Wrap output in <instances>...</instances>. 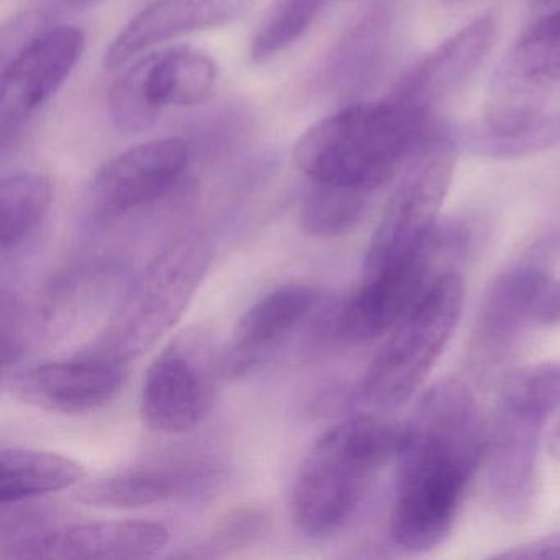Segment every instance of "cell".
<instances>
[{"label": "cell", "instance_id": "obj_1", "mask_svg": "<svg viewBox=\"0 0 560 560\" xmlns=\"http://www.w3.org/2000/svg\"><path fill=\"white\" fill-rule=\"evenodd\" d=\"M485 441L477 399L460 380H442L419 398L399 428L389 520L396 549L424 553L447 539L480 470Z\"/></svg>", "mask_w": 560, "mask_h": 560}, {"label": "cell", "instance_id": "obj_2", "mask_svg": "<svg viewBox=\"0 0 560 560\" xmlns=\"http://www.w3.org/2000/svg\"><path fill=\"white\" fill-rule=\"evenodd\" d=\"M435 130L432 114L395 97L357 103L306 130L294 160L311 183L375 195Z\"/></svg>", "mask_w": 560, "mask_h": 560}, {"label": "cell", "instance_id": "obj_3", "mask_svg": "<svg viewBox=\"0 0 560 560\" xmlns=\"http://www.w3.org/2000/svg\"><path fill=\"white\" fill-rule=\"evenodd\" d=\"M399 428L359 415L330 428L304 458L293 487V521L304 536L324 537L349 523L373 478L396 457Z\"/></svg>", "mask_w": 560, "mask_h": 560}, {"label": "cell", "instance_id": "obj_4", "mask_svg": "<svg viewBox=\"0 0 560 560\" xmlns=\"http://www.w3.org/2000/svg\"><path fill=\"white\" fill-rule=\"evenodd\" d=\"M468 247L470 229L464 222H439L418 252L365 275L353 293L332 304L320 317L317 340L365 346L392 332L439 278L457 271Z\"/></svg>", "mask_w": 560, "mask_h": 560}, {"label": "cell", "instance_id": "obj_5", "mask_svg": "<svg viewBox=\"0 0 560 560\" xmlns=\"http://www.w3.org/2000/svg\"><path fill=\"white\" fill-rule=\"evenodd\" d=\"M212 261L202 235L166 245L133 280L90 353L129 363L165 336L191 303Z\"/></svg>", "mask_w": 560, "mask_h": 560}, {"label": "cell", "instance_id": "obj_6", "mask_svg": "<svg viewBox=\"0 0 560 560\" xmlns=\"http://www.w3.org/2000/svg\"><path fill=\"white\" fill-rule=\"evenodd\" d=\"M464 303L460 275L452 271L439 278L389 332L360 386L363 401L376 409H396L408 402L441 359Z\"/></svg>", "mask_w": 560, "mask_h": 560}, {"label": "cell", "instance_id": "obj_7", "mask_svg": "<svg viewBox=\"0 0 560 560\" xmlns=\"http://www.w3.org/2000/svg\"><path fill=\"white\" fill-rule=\"evenodd\" d=\"M455 160V140L442 129L435 130L409 160L373 232L363 265L365 275L405 260L431 237L451 189Z\"/></svg>", "mask_w": 560, "mask_h": 560}, {"label": "cell", "instance_id": "obj_8", "mask_svg": "<svg viewBox=\"0 0 560 560\" xmlns=\"http://www.w3.org/2000/svg\"><path fill=\"white\" fill-rule=\"evenodd\" d=\"M560 81V9L520 35L491 77L483 127L494 136H520L539 126L547 96Z\"/></svg>", "mask_w": 560, "mask_h": 560}, {"label": "cell", "instance_id": "obj_9", "mask_svg": "<svg viewBox=\"0 0 560 560\" xmlns=\"http://www.w3.org/2000/svg\"><path fill=\"white\" fill-rule=\"evenodd\" d=\"M218 80V65L205 51L189 47L155 51L124 71L110 86V122L124 133L143 132L168 107L206 103Z\"/></svg>", "mask_w": 560, "mask_h": 560}, {"label": "cell", "instance_id": "obj_10", "mask_svg": "<svg viewBox=\"0 0 560 560\" xmlns=\"http://www.w3.org/2000/svg\"><path fill=\"white\" fill-rule=\"evenodd\" d=\"M219 357L205 337L191 334L170 343L147 372L140 415L152 431L183 434L205 421L214 399Z\"/></svg>", "mask_w": 560, "mask_h": 560}, {"label": "cell", "instance_id": "obj_11", "mask_svg": "<svg viewBox=\"0 0 560 560\" xmlns=\"http://www.w3.org/2000/svg\"><path fill=\"white\" fill-rule=\"evenodd\" d=\"M547 419L533 409L498 401L480 468L488 501L506 523H526L533 514L537 452Z\"/></svg>", "mask_w": 560, "mask_h": 560}, {"label": "cell", "instance_id": "obj_12", "mask_svg": "<svg viewBox=\"0 0 560 560\" xmlns=\"http://www.w3.org/2000/svg\"><path fill=\"white\" fill-rule=\"evenodd\" d=\"M80 27L60 25L32 38L2 71L0 143L8 150L35 114L63 86L83 57Z\"/></svg>", "mask_w": 560, "mask_h": 560}, {"label": "cell", "instance_id": "obj_13", "mask_svg": "<svg viewBox=\"0 0 560 560\" xmlns=\"http://www.w3.org/2000/svg\"><path fill=\"white\" fill-rule=\"evenodd\" d=\"M191 149L179 137L140 143L104 163L88 191L96 219H113L147 208L173 191L188 172Z\"/></svg>", "mask_w": 560, "mask_h": 560}, {"label": "cell", "instance_id": "obj_14", "mask_svg": "<svg viewBox=\"0 0 560 560\" xmlns=\"http://www.w3.org/2000/svg\"><path fill=\"white\" fill-rule=\"evenodd\" d=\"M122 360L83 352L73 359L18 370L8 380L12 396L57 415H90L113 402L126 386Z\"/></svg>", "mask_w": 560, "mask_h": 560}, {"label": "cell", "instance_id": "obj_15", "mask_svg": "<svg viewBox=\"0 0 560 560\" xmlns=\"http://www.w3.org/2000/svg\"><path fill=\"white\" fill-rule=\"evenodd\" d=\"M170 530L149 520L50 524L37 533L2 544V557L21 559L136 560L155 557Z\"/></svg>", "mask_w": 560, "mask_h": 560}, {"label": "cell", "instance_id": "obj_16", "mask_svg": "<svg viewBox=\"0 0 560 560\" xmlns=\"http://www.w3.org/2000/svg\"><path fill=\"white\" fill-rule=\"evenodd\" d=\"M224 480L219 465L202 460L153 462L124 468L81 485L77 500L88 506L140 510L205 497Z\"/></svg>", "mask_w": 560, "mask_h": 560}, {"label": "cell", "instance_id": "obj_17", "mask_svg": "<svg viewBox=\"0 0 560 560\" xmlns=\"http://www.w3.org/2000/svg\"><path fill=\"white\" fill-rule=\"evenodd\" d=\"M497 34L494 15H478L415 65L389 96L434 116L485 63Z\"/></svg>", "mask_w": 560, "mask_h": 560}, {"label": "cell", "instance_id": "obj_18", "mask_svg": "<svg viewBox=\"0 0 560 560\" xmlns=\"http://www.w3.org/2000/svg\"><path fill=\"white\" fill-rule=\"evenodd\" d=\"M260 0H155L114 38L104 67L117 70L142 51L196 32L225 27L247 18Z\"/></svg>", "mask_w": 560, "mask_h": 560}, {"label": "cell", "instance_id": "obj_19", "mask_svg": "<svg viewBox=\"0 0 560 560\" xmlns=\"http://www.w3.org/2000/svg\"><path fill=\"white\" fill-rule=\"evenodd\" d=\"M317 301L319 291L300 283L284 284L260 298L241 317L219 355L222 378H241L258 369L311 316Z\"/></svg>", "mask_w": 560, "mask_h": 560}, {"label": "cell", "instance_id": "obj_20", "mask_svg": "<svg viewBox=\"0 0 560 560\" xmlns=\"http://www.w3.org/2000/svg\"><path fill=\"white\" fill-rule=\"evenodd\" d=\"M559 281L536 264L508 268L491 284L478 314L485 342L504 346L533 324H557Z\"/></svg>", "mask_w": 560, "mask_h": 560}, {"label": "cell", "instance_id": "obj_21", "mask_svg": "<svg viewBox=\"0 0 560 560\" xmlns=\"http://www.w3.org/2000/svg\"><path fill=\"white\" fill-rule=\"evenodd\" d=\"M84 477L83 465L65 455L28 447H2L0 451L2 506L58 493L80 485Z\"/></svg>", "mask_w": 560, "mask_h": 560}, {"label": "cell", "instance_id": "obj_22", "mask_svg": "<svg viewBox=\"0 0 560 560\" xmlns=\"http://www.w3.org/2000/svg\"><path fill=\"white\" fill-rule=\"evenodd\" d=\"M54 201V185L44 173L19 172L0 182V245L18 250L40 228Z\"/></svg>", "mask_w": 560, "mask_h": 560}, {"label": "cell", "instance_id": "obj_23", "mask_svg": "<svg viewBox=\"0 0 560 560\" xmlns=\"http://www.w3.org/2000/svg\"><path fill=\"white\" fill-rule=\"evenodd\" d=\"M372 198L369 192L311 183L301 209V228L313 237H340L362 222Z\"/></svg>", "mask_w": 560, "mask_h": 560}, {"label": "cell", "instance_id": "obj_24", "mask_svg": "<svg viewBox=\"0 0 560 560\" xmlns=\"http://www.w3.org/2000/svg\"><path fill=\"white\" fill-rule=\"evenodd\" d=\"M270 514L254 504L222 514L191 546L176 553L185 559H215L248 549L270 529Z\"/></svg>", "mask_w": 560, "mask_h": 560}, {"label": "cell", "instance_id": "obj_25", "mask_svg": "<svg viewBox=\"0 0 560 560\" xmlns=\"http://www.w3.org/2000/svg\"><path fill=\"white\" fill-rule=\"evenodd\" d=\"M329 0H275L250 48L254 63L265 65L296 44Z\"/></svg>", "mask_w": 560, "mask_h": 560}, {"label": "cell", "instance_id": "obj_26", "mask_svg": "<svg viewBox=\"0 0 560 560\" xmlns=\"http://www.w3.org/2000/svg\"><path fill=\"white\" fill-rule=\"evenodd\" d=\"M382 14H373L363 21L349 38L340 45L334 55L332 63L327 67L326 81L336 88H352L370 70V65L378 57L383 38Z\"/></svg>", "mask_w": 560, "mask_h": 560}, {"label": "cell", "instance_id": "obj_27", "mask_svg": "<svg viewBox=\"0 0 560 560\" xmlns=\"http://www.w3.org/2000/svg\"><path fill=\"white\" fill-rule=\"evenodd\" d=\"M465 145L471 153L487 159H521L542 152L560 142V117L549 116L533 132L517 137H500L477 127L465 133Z\"/></svg>", "mask_w": 560, "mask_h": 560}, {"label": "cell", "instance_id": "obj_28", "mask_svg": "<svg viewBox=\"0 0 560 560\" xmlns=\"http://www.w3.org/2000/svg\"><path fill=\"white\" fill-rule=\"evenodd\" d=\"M494 559H553L560 560V533L549 534V536L537 537V539L527 540V542L517 544L503 552L494 553Z\"/></svg>", "mask_w": 560, "mask_h": 560}, {"label": "cell", "instance_id": "obj_29", "mask_svg": "<svg viewBox=\"0 0 560 560\" xmlns=\"http://www.w3.org/2000/svg\"><path fill=\"white\" fill-rule=\"evenodd\" d=\"M549 454L560 462V415L549 435Z\"/></svg>", "mask_w": 560, "mask_h": 560}, {"label": "cell", "instance_id": "obj_30", "mask_svg": "<svg viewBox=\"0 0 560 560\" xmlns=\"http://www.w3.org/2000/svg\"><path fill=\"white\" fill-rule=\"evenodd\" d=\"M68 4L81 5L90 4V2H96V0H67Z\"/></svg>", "mask_w": 560, "mask_h": 560}, {"label": "cell", "instance_id": "obj_31", "mask_svg": "<svg viewBox=\"0 0 560 560\" xmlns=\"http://www.w3.org/2000/svg\"><path fill=\"white\" fill-rule=\"evenodd\" d=\"M559 320H560V281H559Z\"/></svg>", "mask_w": 560, "mask_h": 560}, {"label": "cell", "instance_id": "obj_32", "mask_svg": "<svg viewBox=\"0 0 560 560\" xmlns=\"http://www.w3.org/2000/svg\"><path fill=\"white\" fill-rule=\"evenodd\" d=\"M445 2H457V0H445Z\"/></svg>", "mask_w": 560, "mask_h": 560}]
</instances>
